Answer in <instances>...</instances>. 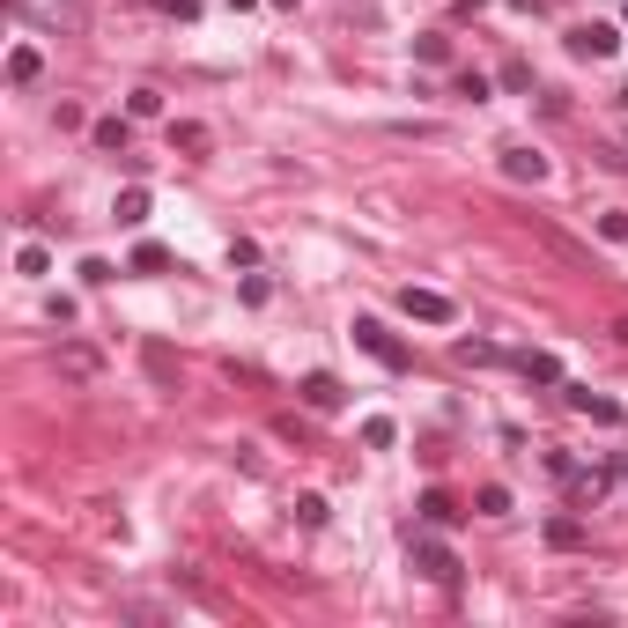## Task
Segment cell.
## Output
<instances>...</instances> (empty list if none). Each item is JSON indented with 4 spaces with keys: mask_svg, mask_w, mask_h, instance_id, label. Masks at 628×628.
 <instances>
[{
    "mask_svg": "<svg viewBox=\"0 0 628 628\" xmlns=\"http://www.w3.org/2000/svg\"><path fill=\"white\" fill-rule=\"evenodd\" d=\"M407 555H414V569H422L436 592H459V555H451V547L436 540V532H414V540H407Z\"/></svg>",
    "mask_w": 628,
    "mask_h": 628,
    "instance_id": "6da1fadb",
    "label": "cell"
},
{
    "mask_svg": "<svg viewBox=\"0 0 628 628\" xmlns=\"http://www.w3.org/2000/svg\"><path fill=\"white\" fill-rule=\"evenodd\" d=\"M355 348H363L370 363H385V370H407V363H414L407 340H399L392 326H377V318H355Z\"/></svg>",
    "mask_w": 628,
    "mask_h": 628,
    "instance_id": "7a4b0ae2",
    "label": "cell"
},
{
    "mask_svg": "<svg viewBox=\"0 0 628 628\" xmlns=\"http://www.w3.org/2000/svg\"><path fill=\"white\" fill-rule=\"evenodd\" d=\"M399 311L422 318V326H451V318H459V303H451L444 289H399Z\"/></svg>",
    "mask_w": 628,
    "mask_h": 628,
    "instance_id": "3957f363",
    "label": "cell"
},
{
    "mask_svg": "<svg viewBox=\"0 0 628 628\" xmlns=\"http://www.w3.org/2000/svg\"><path fill=\"white\" fill-rule=\"evenodd\" d=\"M569 52H577V60H614L621 30L614 23H577V30H569Z\"/></svg>",
    "mask_w": 628,
    "mask_h": 628,
    "instance_id": "277c9868",
    "label": "cell"
},
{
    "mask_svg": "<svg viewBox=\"0 0 628 628\" xmlns=\"http://www.w3.org/2000/svg\"><path fill=\"white\" fill-rule=\"evenodd\" d=\"M503 178L540 185V178H547V156H540V148H503Z\"/></svg>",
    "mask_w": 628,
    "mask_h": 628,
    "instance_id": "5b68a950",
    "label": "cell"
},
{
    "mask_svg": "<svg viewBox=\"0 0 628 628\" xmlns=\"http://www.w3.org/2000/svg\"><path fill=\"white\" fill-rule=\"evenodd\" d=\"M562 399H569L577 414H592V422H621V407H614L606 392H592V385H562Z\"/></svg>",
    "mask_w": 628,
    "mask_h": 628,
    "instance_id": "8992f818",
    "label": "cell"
},
{
    "mask_svg": "<svg viewBox=\"0 0 628 628\" xmlns=\"http://www.w3.org/2000/svg\"><path fill=\"white\" fill-rule=\"evenodd\" d=\"M111 222H119V230H141L148 222V185H126V193L111 200Z\"/></svg>",
    "mask_w": 628,
    "mask_h": 628,
    "instance_id": "52a82bcc",
    "label": "cell"
},
{
    "mask_svg": "<svg viewBox=\"0 0 628 628\" xmlns=\"http://www.w3.org/2000/svg\"><path fill=\"white\" fill-rule=\"evenodd\" d=\"M296 392H303V407H318V414H333V407H340V377H326V370H311Z\"/></svg>",
    "mask_w": 628,
    "mask_h": 628,
    "instance_id": "ba28073f",
    "label": "cell"
},
{
    "mask_svg": "<svg viewBox=\"0 0 628 628\" xmlns=\"http://www.w3.org/2000/svg\"><path fill=\"white\" fill-rule=\"evenodd\" d=\"M37 74H45V52H37V45H15V52H8V82H15V89H30Z\"/></svg>",
    "mask_w": 628,
    "mask_h": 628,
    "instance_id": "9c48e42d",
    "label": "cell"
},
{
    "mask_svg": "<svg viewBox=\"0 0 628 628\" xmlns=\"http://www.w3.org/2000/svg\"><path fill=\"white\" fill-rule=\"evenodd\" d=\"M518 370L532 377V385H562V363H555L547 348H525V355H518Z\"/></svg>",
    "mask_w": 628,
    "mask_h": 628,
    "instance_id": "30bf717a",
    "label": "cell"
},
{
    "mask_svg": "<svg viewBox=\"0 0 628 628\" xmlns=\"http://www.w3.org/2000/svg\"><path fill=\"white\" fill-rule=\"evenodd\" d=\"M414 510H422V525H459V518H466V510H459V503H451V496H444V488H429V496H422V503H414Z\"/></svg>",
    "mask_w": 628,
    "mask_h": 628,
    "instance_id": "8fae6325",
    "label": "cell"
},
{
    "mask_svg": "<svg viewBox=\"0 0 628 628\" xmlns=\"http://www.w3.org/2000/svg\"><path fill=\"white\" fill-rule=\"evenodd\" d=\"M126 133H133V119H97V126H89V141H97L104 156H126Z\"/></svg>",
    "mask_w": 628,
    "mask_h": 628,
    "instance_id": "7c38bea8",
    "label": "cell"
},
{
    "mask_svg": "<svg viewBox=\"0 0 628 628\" xmlns=\"http://www.w3.org/2000/svg\"><path fill=\"white\" fill-rule=\"evenodd\" d=\"M532 230H540V244H547L555 259H569V266H592V259H584V244H569V237L555 230V222H532Z\"/></svg>",
    "mask_w": 628,
    "mask_h": 628,
    "instance_id": "4fadbf2b",
    "label": "cell"
},
{
    "mask_svg": "<svg viewBox=\"0 0 628 628\" xmlns=\"http://www.w3.org/2000/svg\"><path fill=\"white\" fill-rule=\"evenodd\" d=\"M207 141H215V133L193 126V119H178V126H170V148H185V156H207Z\"/></svg>",
    "mask_w": 628,
    "mask_h": 628,
    "instance_id": "5bb4252c",
    "label": "cell"
},
{
    "mask_svg": "<svg viewBox=\"0 0 628 628\" xmlns=\"http://www.w3.org/2000/svg\"><path fill=\"white\" fill-rule=\"evenodd\" d=\"M15 274L45 281V274H52V252H45V244H15Z\"/></svg>",
    "mask_w": 628,
    "mask_h": 628,
    "instance_id": "9a60e30c",
    "label": "cell"
},
{
    "mask_svg": "<svg viewBox=\"0 0 628 628\" xmlns=\"http://www.w3.org/2000/svg\"><path fill=\"white\" fill-rule=\"evenodd\" d=\"M488 89H496V82H488L481 67H466L459 82H451V97H459V104H488Z\"/></svg>",
    "mask_w": 628,
    "mask_h": 628,
    "instance_id": "2e32d148",
    "label": "cell"
},
{
    "mask_svg": "<svg viewBox=\"0 0 628 628\" xmlns=\"http://www.w3.org/2000/svg\"><path fill=\"white\" fill-rule=\"evenodd\" d=\"M547 547H584V518H547Z\"/></svg>",
    "mask_w": 628,
    "mask_h": 628,
    "instance_id": "e0dca14e",
    "label": "cell"
},
{
    "mask_svg": "<svg viewBox=\"0 0 628 628\" xmlns=\"http://www.w3.org/2000/svg\"><path fill=\"white\" fill-rule=\"evenodd\" d=\"M414 60H422V67H444V60H451V37H444V30L414 37Z\"/></svg>",
    "mask_w": 628,
    "mask_h": 628,
    "instance_id": "ac0fdd59",
    "label": "cell"
},
{
    "mask_svg": "<svg viewBox=\"0 0 628 628\" xmlns=\"http://www.w3.org/2000/svg\"><path fill=\"white\" fill-rule=\"evenodd\" d=\"M473 510H481V518H510V488H503V481H488L481 496H473Z\"/></svg>",
    "mask_w": 628,
    "mask_h": 628,
    "instance_id": "d6986e66",
    "label": "cell"
},
{
    "mask_svg": "<svg viewBox=\"0 0 628 628\" xmlns=\"http://www.w3.org/2000/svg\"><path fill=\"white\" fill-rule=\"evenodd\" d=\"M363 444H370V451H392V444H399V429L385 422V414H370V422H363Z\"/></svg>",
    "mask_w": 628,
    "mask_h": 628,
    "instance_id": "ffe728a7",
    "label": "cell"
},
{
    "mask_svg": "<svg viewBox=\"0 0 628 628\" xmlns=\"http://www.w3.org/2000/svg\"><path fill=\"white\" fill-rule=\"evenodd\" d=\"M163 266H170L163 244H133V274H163Z\"/></svg>",
    "mask_w": 628,
    "mask_h": 628,
    "instance_id": "44dd1931",
    "label": "cell"
},
{
    "mask_svg": "<svg viewBox=\"0 0 628 628\" xmlns=\"http://www.w3.org/2000/svg\"><path fill=\"white\" fill-rule=\"evenodd\" d=\"M156 111H163L156 89H133V97H126V119H156Z\"/></svg>",
    "mask_w": 628,
    "mask_h": 628,
    "instance_id": "7402d4cb",
    "label": "cell"
},
{
    "mask_svg": "<svg viewBox=\"0 0 628 628\" xmlns=\"http://www.w3.org/2000/svg\"><path fill=\"white\" fill-rule=\"evenodd\" d=\"M599 237L606 244H628V215H621V207H606V215H599Z\"/></svg>",
    "mask_w": 628,
    "mask_h": 628,
    "instance_id": "603a6c76",
    "label": "cell"
},
{
    "mask_svg": "<svg viewBox=\"0 0 628 628\" xmlns=\"http://www.w3.org/2000/svg\"><path fill=\"white\" fill-rule=\"evenodd\" d=\"M296 518L318 532V525H326V496H296Z\"/></svg>",
    "mask_w": 628,
    "mask_h": 628,
    "instance_id": "cb8c5ba5",
    "label": "cell"
},
{
    "mask_svg": "<svg viewBox=\"0 0 628 628\" xmlns=\"http://www.w3.org/2000/svg\"><path fill=\"white\" fill-rule=\"evenodd\" d=\"M148 8H163V15H178V23H193V15H200V0H148Z\"/></svg>",
    "mask_w": 628,
    "mask_h": 628,
    "instance_id": "d4e9b609",
    "label": "cell"
},
{
    "mask_svg": "<svg viewBox=\"0 0 628 628\" xmlns=\"http://www.w3.org/2000/svg\"><path fill=\"white\" fill-rule=\"evenodd\" d=\"M606 333H614V340H621V348H628V318H614V326H606Z\"/></svg>",
    "mask_w": 628,
    "mask_h": 628,
    "instance_id": "484cf974",
    "label": "cell"
},
{
    "mask_svg": "<svg viewBox=\"0 0 628 628\" xmlns=\"http://www.w3.org/2000/svg\"><path fill=\"white\" fill-rule=\"evenodd\" d=\"M244 8H259V0H230V15H244Z\"/></svg>",
    "mask_w": 628,
    "mask_h": 628,
    "instance_id": "4316f807",
    "label": "cell"
},
{
    "mask_svg": "<svg viewBox=\"0 0 628 628\" xmlns=\"http://www.w3.org/2000/svg\"><path fill=\"white\" fill-rule=\"evenodd\" d=\"M621 23H628V8H621Z\"/></svg>",
    "mask_w": 628,
    "mask_h": 628,
    "instance_id": "83f0119b",
    "label": "cell"
}]
</instances>
